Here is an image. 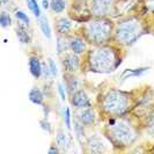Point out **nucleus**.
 <instances>
[{"label":"nucleus","mask_w":154,"mask_h":154,"mask_svg":"<svg viewBox=\"0 0 154 154\" xmlns=\"http://www.w3.org/2000/svg\"><path fill=\"white\" fill-rule=\"evenodd\" d=\"M39 19V27H41V30L43 32V35L45 36L46 38H50L51 37V28L49 26V21L45 16H41Z\"/></svg>","instance_id":"16"},{"label":"nucleus","mask_w":154,"mask_h":154,"mask_svg":"<svg viewBox=\"0 0 154 154\" xmlns=\"http://www.w3.org/2000/svg\"><path fill=\"white\" fill-rule=\"evenodd\" d=\"M26 1H27V5H28L29 9L32 12V14L36 17H41L42 14H41V8H39L37 0H26Z\"/></svg>","instance_id":"19"},{"label":"nucleus","mask_w":154,"mask_h":154,"mask_svg":"<svg viewBox=\"0 0 154 154\" xmlns=\"http://www.w3.org/2000/svg\"><path fill=\"white\" fill-rule=\"evenodd\" d=\"M29 100L32 102V103H35V104H42L43 103V101H44V96H43V93L42 91L39 89V88H32L29 93Z\"/></svg>","instance_id":"15"},{"label":"nucleus","mask_w":154,"mask_h":154,"mask_svg":"<svg viewBox=\"0 0 154 154\" xmlns=\"http://www.w3.org/2000/svg\"><path fill=\"white\" fill-rule=\"evenodd\" d=\"M29 71H30L31 75L36 79H38L42 73H43V66L39 62L37 57H30L29 58Z\"/></svg>","instance_id":"10"},{"label":"nucleus","mask_w":154,"mask_h":154,"mask_svg":"<svg viewBox=\"0 0 154 154\" xmlns=\"http://www.w3.org/2000/svg\"><path fill=\"white\" fill-rule=\"evenodd\" d=\"M110 131L114 139L119 144H124V145L131 144L136 138V133L133 131V129L125 122H118V123L112 122V124L110 125Z\"/></svg>","instance_id":"5"},{"label":"nucleus","mask_w":154,"mask_h":154,"mask_svg":"<svg viewBox=\"0 0 154 154\" xmlns=\"http://www.w3.org/2000/svg\"><path fill=\"white\" fill-rule=\"evenodd\" d=\"M57 145L60 147L62 149H65L67 145H69V140H67V136L65 134V132L59 130L57 133Z\"/></svg>","instance_id":"17"},{"label":"nucleus","mask_w":154,"mask_h":154,"mask_svg":"<svg viewBox=\"0 0 154 154\" xmlns=\"http://www.w3.org/2000/svg\"><path fill=\"white\" fill-rule=\"evenodd\" d=\"M41 125H42V129H43V130H46L48 132L51 131V125H50V123H49L46 119L41 121Z\"/></svg>","instance_id":"27"},{"label":"nucleus","mask_w":154,"mask_h":154,"mask_svg":"<svg viewBox=\"0 0 154 154\" xmlns=\"http://www.w3.org/2000/svg\"><path fill=\"white\" fill-rule=\"evenodd\" d=\"M15 16H16V19H17L20 22L24 23L26 26H29V23H30V20H29L28 15H27L24 12H22V11H16Z\"/></svg>","instance_id":"21"},{"label":"nucleus","mask_w":154,"mask_h":154,"mask_svg":"<svg viewBox=\"0 0 154 154\" xmlns=\"http://www.w3.org/2000/svg\"><path fill=\"white\" fill-rule=\"evenodd\" d=\"M71 103L77 107V108H88L91 107V102L88 96L86 95V93L84 91H77L72 94V99H71Z\"/></svg>","instance_id":"7"},{"label":"nucleus","mask_w":154,"mask_h":154,"mask_svg":"<svg viewBox=\"0 0 154 154\" xmlns=\"http://www.w3.org/2000/svg\"><path fill=\"white\" fill-rule=\"evenodd\" d=\"M49 69L52 75H57V66L52 59H49Z\"/></svg>","instance_id":"25"},{"label":"nucleus","mask_w":154,"mask_h":154,"mask_svg":"<svg viewBox=\"0 0 154 154\" xmlns=\"http://www.w3.org/2000/svg\"><path fill=\"white\" fill-rule=\"evenodd\" d=\"M112 30L111 23L107 20H94L86 27V35L94 43H102L109 38Z\"/></svg>","instance_id":"2"},{"label":"nucleus","mask_w":154,"mask_h":154,"mask_svg":"<svg viewBox=\"0 0 154 154\" xmlns=\"http://www.w3.org/2000/svg\"><path fill=\"white\" fill-rule=\"evenodd\" d=\"M0 24L2 28H7L12 24V19H11V15L8 14L7 12L2 11L1 12V15H0Z\"/></svg>","instance_id":"20"},{"label":"nucleus","mask_w":154,"mask_h":154,"mask_svg":"<svg viewBox=\"0 0 154 154\" xmlns=\"http://www.w3.org/2000/svg\"><path fill=\"white\" fill-rule=\"evenodd\" d=\"M89 64L93 71L108 73L112 72L117 67V65L119 64V59L114 49L108 46H101L92 51Z\"/></svg>","instance_id":"1"},{"label":"nucleus","mask_w":154,"mask_h":154,"mask_svg":"<svg viewBox=\"0 0 154 154\" xmlns=\"http://www.w3.org/2000/svg\"><path fill=\"white\" fill-rule=\"evenodd\" d=\"M16 36L22 44H29L30 43V35L27 30L24 23H19V26L16 27Z\"/></svg>","instance_id":"12"},{"label":"nucleus","mask_w":154,"mask_h":154,"mask_svg":"<svg viewBox=\"0 0 154 154\" xmlns=\"http://www.w3.org/2000/svg\"><path fill=\"white\" fill-rule=\"evenodd\" d=\"M65 41L62 38H58V43H57V51H58V54H62L63 52H65L66 51V46H65Z\"/></svg>","instance_id":"23"},{"label":"nucleus","mask_w":154,"mask_h":154,"mask_svg":"<svg viewBox=\"0 0 154 154\" xmlns=\"http://www.w3.org/2000/svg\"><path fill=\"white\" fill-rule=\"evenodd\" d=\"M67 89H69L71 93H74L77 92L78 89V80L75 78H69V80H67Z\"/></svg>","instance_id":"22"},{"label":"nucleus","mask_w":154,"mask_h":154,"mask_svg":"<svg viewBox=\"0 0 154 154\" xmlns=\"http://www.w3.org/2000/svg\"><path fill=\"white\" fill-rule=\"evenodd\" d=\"M58 92H59L60 96H62V100L63 101L66 100V92H65V87H64L62 84H59V85H58Z\"/></svg>","instance_id":"26"},{"label":"nucleus","mask_w":154,"mask_h":154,"mask_svg":"<svg viewBox=\"0 0 154 154\" xmlns=\"http://www.w3.org/2000/svg\"><path fill=\"white\" fill-rule=\"evenodd\" d=\"M141 26L137 19H130L122 22L116 30V38L122 44H130L140 34Z\"/></svg>","instance_id":"3"},{"label":"nucleus","mask_w":154,"mask_h":154,"mask_svg":"<svg viewBox=\"0 0 154 154\" xmlns=\"http://www.w3.org/2000/svg\"><path fill=\"white\" fill-rule=\"evenodd\" d=\"M88 146L91 148L92 152H95V153H99L103 149V143L100 138L95 137V136H92L88 139Z\"/></svg>","instance_id":"14"},{"label":"nucleus","mask_w":154,"mask_h":154,"mask_svg":"<svg viewBox=\"0 0 154 154\" xmlns=\"http://www.w3.org/2000/svg\"><path fill=\"white\" fill-rule=\"evenodd\" d=\"M111 5H112V0H94L92 11L97 16L107 15L111 11Z\"/></svg>","instance_id":"6"},{"label":"nucleus","mask_w":154,"mask_h":154,"mask_svg":"<svg viewBox=\"0 0 154 154\" xmlns=\"http://www.w3.org/2000/svg\"><path fill=\"white\" fill-rule=\"evenodd\" d=\"M72 28V23L66 17H60L57 21V30L60 35H66Z\"/></svg>","instance_id":"13"},{"label":"nucleus","mask_w":154,"mask_h":154,"mask_svg":"<svg viewBox=\"0 0 154 154\" xmlns=\"http://www.w3.org/2000/svg\"><path fill=\"white\" fill-rule=\"evenodd\" d=\"M69 49L73 51V54H82L86 50V43L84 39L79 38V37H74V38L69 39Z\"/></svg>","instance_id":"11"},{"label":"nucleus","mask_w":154,"mask_h":154,"mask_svg":"<svg viewBox=\"0 0 154 154\" xmlns=\"http://www.w3.org/2000/svg\"><path fill=\"white\" fill-rule=\"evenodd\" d=\"M94 118H95V115H94V111L92 109L88 108H82L79 112H78V121L82 125H89L94 122Z\"/></svg>","instance_id":"9"},{"label":"nucleus","mask_w":154,"mask_h":154,"mask_svg":"<svg viewBox=\"0 0 154 154\" xmlns=\"http://www.w3.org/2000/svg\"><path fill=\"white\" fill-rule=\"evenodd\" d=\"M129 97L122 92H110L103 100V108L109 114H122L128 109Z\"/></svg>","instance_id":"4"},{"label":"nucleus","mask_w":154,"mask_h":154,"mask_svg":"<svg viewBox=\"0 0 154 154\" xmlns=\"http://www.w3.org/2000/svg\"><path fill=\"white\" fill-rule=\"evenodd\" d=\"M49 153H50V154H52V153H58V149H57V148H56L54 146H52L51 148H50Z\"/></svg>","instance_id":"28"},{"label":"nucleus","mask_w":154,"mask_h":154,"mask_svg":"<svg viewBox=\"0 0 154 154\" xmlns=\"http://www.w3.org/2000/svg\"><path fill=\"white\" fill-rule=\"evenodd\" d=\"M79 58L75 54H66L65 58L63 59V67L65 71H67L69 73H73L79 69Z\"/></svg>","instance_id":"8"},{"label":"nucleus","mask_w":154,"mask_h":154,"mask_svg":"<svg viewBox=\"0 0 154 154\" xmlns=\"http://www.w3.org/2000/svg\"><path fill=\"white\" fill-rule=\"evenodd\" d=\"M64 119L66 123V128L71 129V112H69V108H67V107H66L65 112H64Z\"/></svg>","instance_id":"24"},{"label":"nucleus","mask_w":154,"mask_h":154,"mask_svg":"<svg viewBox=\"0 0 154 154\" xmlns=\"http://www.w3.org/2000/svg\"><path fill=\"white\" fill-rule=\"evenodd\" d=\"M65 0H51L50 2V8L54 11V13H60L65 9Z\"/></svg>","instance_id":"18"}]
</instances>
